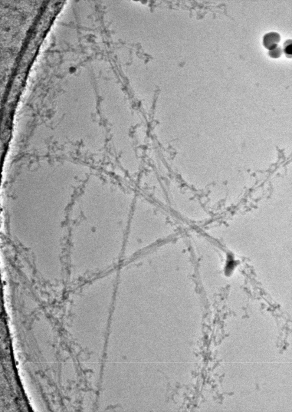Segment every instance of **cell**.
Returning <instances> with one entry per match:
<instances>
[{
	"mask_svg": "<svg viewBox=\"0 0 292 412\" xmlns=\"http://www.w3.org/2000/svg\"><path fill=\"white\" fill-rule=\"evenodd\" d=\"M280 40L281 36L279 34L276 32H271L264 36V45L268 49L272 50L277 47Z\"/></svg>",
	"mask_w": 292,
	"mask_h": 412,
	"instance_id": "obj_1",
	"label": "cell"
},
{
	"mask_svg": "<svg viewBox=\"0 0 292 412\" xmlns=\"http://www.w3.org/2000/svg\"><path fill=\"white\" fill-rule=\"evenodd\" d=\"M282 49L280 46H277V47L273 49L270 50L269 54L273 58H278L280 57L282 54Z\"/></svg>",
	"mask_w": 292,
	"mask_h": 412,
	"instance_id": "obj_2",
	"label": "cell"
},
{
	"mask_svg": "<svg viewBox=\"0 0 292 412\" xmlns=\"http://www.w3.org/2000/svg\"><path fill=\"white\" fill-rule=\"evenodd\" d=\"M291 40H289L286 41L284 43V51L288 55H292V42Z\"/></svg>",
	"mask_w": 292,
	"mask_h": 412,
	"instance_id": "obj_3",
	"label": "cell"
}]
</instances>
